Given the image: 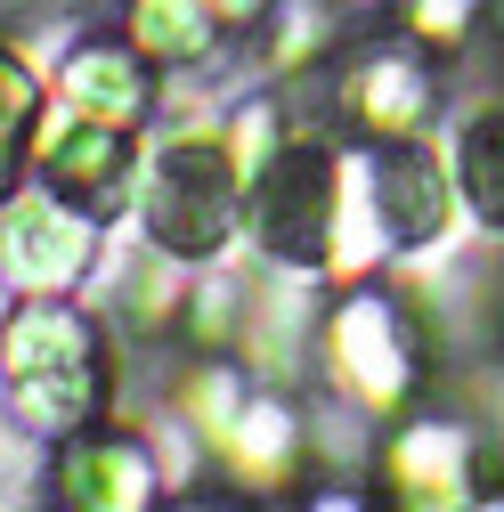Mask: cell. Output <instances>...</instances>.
I'll use <instances>...</instances> for the list:
<instances>
[{
  "label": "cell",
  "mask_w": 504,
  "mask_h": 512,
  "mask_svg": "<svg viewBox=\"0 0 504 512\" xmlns=\"http://www.w3.org/2000/svg\"><path fill=\"white\" fill-rule=\"evenodd\" d=\"M456 163H439L423 139H350L342 147V220L334 269H374L439 244L456 220Z\"/></svg>",
  "instance_id": "cell-1"
},
{
  "label": "cell",
  "mask_w": 504,
  "mask_h": 512,
  "mask_svg": "<svg viewBox=\"0 0 504 512\" xmlns=\"http://www.w3.org/2000/svg\"><path fill=\"white\" fill-rule=\"evenodd\" d=\"M0 391H9L17 423L49 431V439L98 423L106 399H114V366H106L98 317L57 301V293H33L9 326H0Z\"/></svg>",
  "instance_id": "cell-2"
},
{
  "label": "cell",
  "mask_w": 504,
  "mask_h": 512,
  "mask_svg": "<svg viewBox=\"0 0 504 512\" xmlns=\"http://www.w3.org/2000/svg\"><path fill=\"white\" fill-rule=\"evenodd\" d=\"M244 179L252 171L212 131L163 139L147 155V171H139V228H147V244L171 252V261H187V269L220 261L228 236L244 228Z\"/></svg>",
  "instance_id": "cell-3"
},
{
  "label": "cell",
  "mask_w": 504,
  "mask_h": 512,
  "mask_svg": "<svg viewBox=\"0 0 504 512\" xmlns=\"http://www.w3.org/2000/svg\"><path fill=\"white\" fill-rule=\"evenodd\" d=\"M334 220H342V147L326 139H277L244 179V236L269 269H334Z\"/></svg>",
  "instance_id": "cell-4"
},
{
  "label": "cell",
  "mask_w": 504,
  "mask_h": 512,
  "mask_svg": "<svg viewBox=\"0 0 504 512\" xmlns=\"http://www.w3.org/2000/svg\"><path fill=\"white\" fill-rule=\"evenodd\" d=\"M448 82L431 66L423 33H383V41H350L334 49V114L350 122L358 139H423Z\"/></svg>",
  "instance_id": "cell-5"
},
{
  "label": "cell",
  "mask_w": 504,
  "mask_h": 512,
  "mask_svg": "<svg viewBox=\"0 0 504 512\" xmlns=\"http://www.w3.org/2000/svg\"><path fill=\"white\" fill-rule=\"evenodd\" d=\"M326 374L358 407H407L423 382V326L391 293H350L326 309Z\"/></svg>",
  "instance_id": "cell-6"
},
{
  "label": "cell",
  "mask_w": 504,
  "mask_h": 512,
  "mask_svg": "<svg viewBox=\"0 0 504 512\" xmlns=\"http://www.w3.org/2000/svg\"><path fill=\"white\" fill-rule=\"evenodd\" d=\"M33 171L49 196H66L74 212H90L98 228L139 212V131H122V122H98V114H41V139H33Z\"/></svg>",
  "instance_id": "cell-7"
},
{
  "label": "cell",
  "mask_w": 504,
  "mask_h": 512,
  "mask_svg": "<svg viewBox=\"0 0 504 512\" xmlns=\"http://www.w3.org/2000/svg\"><path fill=\"white\" fill-rule=\"evenodd\" d=\"M98 269V220L74 212L49 187H9L0 196V285L9 293H74Z\"/></svg>",
  "instance_id": "cell-8"
},
{
  "label": "cell",
  "mask_w": 504,
  "mask_h": 512,
  "mask_svg": "<svg viewBox=\"0 0 504 512\" xmlns=\"http://www.w3.org/2000/svg\"><path fill=\"white\" fill-rule=\"evenodd\" d=\"M49 512H155V456L131 431H66L41 464Z\"/></svg>",
  "instance_id": "cell-9"
},
{
  "label": "cell",
  "mask_w": 504,
  "mask_h": 512,
  "mask_svg": "<svg viewBox=\"0 0 504 512\" xmlns=\"http://www.w3.org/2000/svg\"><path fill=\"white\" fill-rule=\"evenodd\" d=\"M391 512H472L480 504V431L456 415H415L383 447Z\"/></svg>",
  "instance_id": "cell-10"
},
{
  "label": "cell",
  "mask_w": 504,
  "mask_h": 512,
  "mask_svg": "<svg viewBox=\"0 0 504 512\" xmlns=\"http://www.w3.org/2000/svg\"><path fill=\"white\" fill-rule=\"evenodd\" d=\"M57 98H66L74 114L139 131V122L155 114V57L139 41H74L66 66H57Z\"/></svg>",
  "instance_id": "cell-11"
},
{
  "label": "cell",
  "mask_w": 504,
  "mask_h": 512,
  "mask_svg": "<svg viewBox=\"0 0 504 512\" xmlns=\"http://www.w3.org/2000/svg\"><path fill=\"white\" fill-rule=\"evenodd\" d=\"M122 25H131V41L155 57V66H204L212 57V0H122Z\"/></svg>",
  "instance_id": "cell-12"
},
{
  "label": "cell",
  "mask_w": 504,
  "mask_h": 512,
  "mask_svg": "<svg viewBox=\"0 0 504 512\" xmlns=\"http://www.w3.org/2000/svg\"><path fill=\"white\" fill-rule=\"evenodd\" d=\"M456 196L488 236H504V106L464 114V131H456Z\"/></svg>",
  "instance_id": "cell-13"
},
{
  "label": "cell",
  "mask_w": 504,
  "mask_h": 512,
  "mask_svg": "<svg viewBox=\"0 0 504 512\" xmlns=\"http://www.w3.org/2000/svg\"><path fill=\"white\" fill-rule=\"evenodd\" d=\"M33 139H41V82H33V66L0 41V196L25 179V163H33Z\"/></svg>",
  "instance_id": "cell-14"
},
{
  "label": "cell",
  "mask_w": 504,
  "mask_h": 512,
  "mask_svg": "<svg viewBox=\"0 0 504 512\" xmlns=\"http://www.w3.org/2000/svg\"><path fill=\"white\" fill-rule=\"evenodd\" d=\"M480 9H488V0H399V25L423 33L431 49H456V41L480 25Z\"/></svg>",
  "instance_id": "cell-15"
},
{
  "label": "cell",
  "mask_w": 504,
  "mask_h": 512,
  "mask_svg": "<svg viewBox=\"0 0 504 512\" xmlns=\"http://www.w3.org/2000/svg\"><path fill=\"white\" fill-rule=\"evenodd\" d=\"M212 17H220V25H269L277 0H212Z\"/></svg>",
  "instance_id": "cell-16"
},
{
  "label": "cell",
  "mask_w": 504,
  "mask_h": 512,
  "mask_svg": "<svg viewBox=\"0 0 504 512\" xmlns=\"http://www.w3.org/2000/svg\"><path fill=\"white\" fill-rule=\"evenodd\" d=\"M293 512H374L366 496H342V488H326V496H309V504H293Z\"/></svg>",
  "instance_id": "cell-17"
},
{
  "label": "cell",
  "mask_w": 504,
  "mask_h": 512,
  "mask_svg": "<svg viewBox=\"0 0 504 512\" xmlns=\"http://www.w3.org/2000/svg\"><path fill=\"white\" fill-rule=\"evenodd\" d=\"M171 512H244L236 496H187V504H171Z\"/></svg>",
  "instance_id": "cell-18"
}]
</instances>
